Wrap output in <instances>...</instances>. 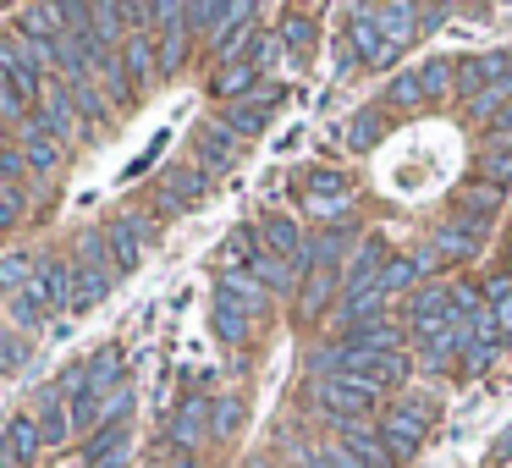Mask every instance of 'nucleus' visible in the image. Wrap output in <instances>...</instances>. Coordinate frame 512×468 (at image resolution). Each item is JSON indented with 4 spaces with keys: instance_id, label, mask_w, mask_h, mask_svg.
<instances>
[{
    "instance_id": "f257e3e1",
    "label": "nucleus",
    "mask_w": 512,
    "mask_h": 468,
    "mask_svg": "<svg viewBox=\"0 0 512 468\" xmlns=\"http://www.w3.org/2000/svg\"><path fill=\"white\" fill-rule=\"evenodd\" d=\"M424 419H430V402H424V397H402L397 408H386L375 419L380 424V441H386V452H391V463H408V457L419 452Z\"/></svg>"
},
{
    "instance_id": "f03ea898",
    "label": "nucleus",
    "mask_w": 512,
    "mask_h": 468,
    "mask_svg": "<svg viewBox=\"0 0 512 468\" xmlns=\"http://www.w3.org/2000/svg\"><path fill=\"white\" fill-rule=\"evenodd\" d=\"M314 402H320V408L331 413V424L375 419V413H380V397H375V391L358 386V380H347V375H325V380H314Z\"/></svg>"
},
{
    "instance_id": "7ed1b4c3",
    "label": "nucleus",
    "mask_w": 512,
    "mask_h": 468,
    "mask_svg": "<svg viewBox=\"0 0 512 468\" xmlns=\"http://www.w3.org/2000/svg\"><path fill=\"white\" fill-rule=\"evenodd\" d=\"M155 221L149 215H116L111 226H105V248H111V270L116 276H133L138 265H144V248L155 243Z\"/></svg>"
},
{
    "instance_id": "20e7f679",
    "label": "nucleus",
    "mask_w": 512,
    "mask_h": 468,
    "mask_svg": "<svg viewBox=\"0 0 512 468\" xmlns=\"http://www.w3.org/2000/svg\"><path fill=\"white\" fill-rule=\"evenodd\" d=\"M457 309H452V287H424L408 298V331L419 336V342H435V336L457 331Z\"/></svg>"
},
{
    "instance_id": "39448f33",
    "label": "nucleus",
    "mask_w": 512,
    "mask_h": 468,
    "mask_svg": "<svg viewBox=\"0 0 512 468\" xmlns=\"http://www.w3.org/2000/svg\"><path fill=\"white\" fill-rule=\"evenodd\" d=\"M347 45H353L358 67H391V61L402 56V50L391 45L386 34H380L375 6H353V12H347Z\"/></svg>"
},
{
    "instance_id": "423d86ee",
    "label": "nucleus",
    "mask_w": 512,
    "mask_h": 468,
    "mask_svg": "<svg viewBox=\"0 0 512 468\" xmlns=\"http://www.w3.org/2000/svg\"><path fill=\"white\" fill-rule=\"evenodd\" d=\"M204 424H210V402L193 391V397L177 402V413L166 419V430H160V446H171V452H199L204 446Z\"/></svg>"
},
{
    "instance_id": "0eeeda50",
    "label": "nucleus",
    "mask_w": 512,
    "mask_h": 468,
    "mask_svg": "<svg viewBox=\"0 0 512 468\" xmlns=\"http://www.w3.org/2000/svg\"><path fill=\"white\" fill-rule=\"evenodd\" d=\"M193 149H199V171H232L237 155H243V138L232 133L226 122H199L193 127Z\"/></svg>"
},
{
    "instance_id": "6e6552de",
    "label": "nucleus",
    "mask_w": 512,
    "mask_h": 468,
    "mask_svg": "<svg viewBox=\"0 0 512 468\" xmlns=\"http://www.w3.org/2000/svg\"><path fill=\"white\" fill-rule=\"evenodd\" d=\"M34 292L45 298V309H50V314H67V309H72V298H78V270H72V259H56V254L39 259V270H34Z\"/></svg>"
},
{
    "instance_id": "1a4fd4ad",
    "label": "nucleus",
    "mask_w": 512,
    "mask_h": 468,
    "mask_svg": "<svg viewBox=\"0 0 512 468\" xmlns=\"http://www.w3.org/2000/svg\"><path fill=\"white\" fill-rule=\"evenodd\" d=\"M39 133H50L61 149L78 138V105H72L67 89H56V83H45V94H39V111H34Z\"/></svg>"
},
{
    "instance_id": "9d476101",
    "label": "nucleus",
    "mask_w": 512,
    "mask_h": 468,
    "mask_svg": "<svg viewBox=\"0 0 512 468\" xmlns=\"http://www.w3.org/2000/svg\"><path fill=\"white\" fill-rule=\"evenodd\" d=\"M347 248H353V226H320V232L303 243V254L292 270H298V276H309V270H336Z\"/></svg>"
},
{
    "instance_id": "9b49d317",
    "label": "nucleus",
    "mask_w": 512,
    "mask_h": 468,
    "mask_svg": "<svg viewBox=\"0 0 512 468\" xmlns=\"http://www.w3.org/2000/svg\"><path fill=\"white\" fill-rule=\"evenodd\" d=\"M215 298L232 303L237 314H248V320H259V314L270 309V292L254 281V270H248V265H243V270H221V281H215Z\"/></svg>"
},
{
    "instance_id": "f8f14e48",
    "label": "nucleus",
    "mask_w": 512,
    "mask_h": 468,
    "mask_svg": "<svg viewBox=\"0 0 512 468\" xmlns=\"http://www.w3.org/2000/svg\"><path fill=\"white\" fill-rule=\"evenodd\" d=\"M336 441H342L364 468H397V463H391V452H386V441H380V424H375V419H347V424H336Z\"/></svg>"
},
{
    "instance_id": "ddd939ff",
    "label": "nucleus",
    "mask_w": 512,
    "mask_h": 468,
    "mask_svg": "<svg viewBox=\"0 0 512 468\" xmlns=\"http://www.w3.org/2000/svg\"><path fill=\"white\" fill-rule=\"evenodd\" d=\"M457 215L452 221H463V226H474V232H490V221H496V210H501V188H485V182H468V188H457Z\"/></svg>"
},
{
    "instance_id": "4468645a",
    "label": "nucleus",
    "mask_w": 512,
    "mask_h": 468,
    "mask_svg": "<svg viewBox=\"0 0 512 468\" xmlns=\"http://www.w3.org/2000/svg\"><path fill=\"white\" fill-rule=\"evenodd\" d=\"M430 248L441 254V265H463V259H474L479 248H485V232H474V226H463V221H441L430 232Z\"/></svg>"
},
{
    "instance_id": "2eb2a0df",
    "label": "nucleus",
    "mask_w": 512,
    "mask_h": 468,
    "mask_svg": "<svg viewBox=\"0 0 512 468\" xmlns=\"http://www.w3.org/2000/svg\"><path fill=\"white\" fill-rule=\"evenodd\" d=\"M336 292H342V270H309V276H303V287H298V320L314 325L336 303Z\"/></svg>"
},
{
    "instance_id": "dca6fc26",
    "label": "nucleus",
    "mask_w": 512,
    "mask_h": 468,
    "mask_svg": "<svg viewBox=\"0 0 512 468\" xmlns=\"http://www.w3.org/2000/svg\"><path fill=\"white\" fill-rule=\"evenodd\" d=\"M402 342H408V331L397 320H364L342 331V347H353V353H402Z\"/></svg>"
},
{
    "instance_id": "f3484780",
    "label": "nucleus",
    "mask_w": 512,
    "mask_h": 468,
    "mask_svg": "<svg viewBox=\"0 0 512 468\" xmlns=\"http://www.w3.org/2000/svg\"><path fill=\"white\" fill-rule=\"evenodd\" d=\"M0 446H6L12 468H34L39 446H45V435H39V419H34V413H17V419H6V430H0Z\"/></svg>"
},
{
    "instance_id": "a211bd4d",
    "label": "nucleus",
    "mask_w": 512,
    "mask_h": 468,
    "mask_svg": "<svg viewBox=\"0 0 512 468\" xmlns=\"http://www.w3.org/2000/svg\"><path fill=\"white\" fill-rule=\"evenodd\" d=\"M17 149H23V160H28V171H39V177H50V171L61 166V144L50 133H39V122L28 116L23 127H17Z\"/></svg>"
},
{
    "instance_id": "6ab92c4d",
    "label": "nucleus",
    "mask_w": 512,
    "mask_h": 468,
    "mask_svg": "<svg viewBox=\"0 0 512 468\" xmlns=\"http://www.w3.org/2000/svg\"><path fill=\"white\" fill-rule=\"evenodd\" d=\"M259 243H265V254H276V259H292L298 265V254H303V226L292 221V215H270V221H259Z\"/></svg>"
},
{
    "instance_id": "aec40b11",
    "label": "nucleus",
    "mask_w": 512,
    "mask_h": 468,
    "mask_svg": "<svg viewBox=\"0 0 512 468\" xmlns=\"http://www.w3.org/2000/svg\"><path fill=\"white\" fill-rule=\"evenodd\" d=\"M61 34H67L61 6H23L17 12V39H28V45H56Z\"/></svg>"
},
{
    "instance_id": "412c9836",
    "label": "nucleus",
    "mask_w": 512,
    "mask_h": 468,
    "mask_svg": "<svg viewBox=\"0 0 512 468\" xmlns=\"http://www.w3.org/2000/svg\"><path fill=\"white\" fill-rule=\"evenodd\" d=\"M122 72H127V83H133V89H138V83H149V78H160V45L144 34V28H138V34L122 45Z\"/></svg>"
},
{
    "instance_id": "4be33fe9",
    "label": "nucleus",
    "mask_w": 512,
    "mask_h": 468,
    "mask_svg": "<svg viewBox=\"0 0 512 468\" xmlns=\"http://www.w3.org/2000/svg\"><path fill=\"white\" fill-rule=\"evenodd\" d=\"M127 23H133L127 6H94V12H89V39L100 50H116V39H122V45L133 39V28H127Z\"/></svg>"
},
{
    "instance_id": "5701e85b",
    "label": "nucleus",
    "mask_w": 512,
    "mask_h": 468,
    "mask_svg": "<svg viewBox=\"0 0 512 468\" xmlns=\"http://www.w3.org/2000/svg\"><path fill=\"white\" fill-rule=\"evenodd\" d=\"M34 419H39V435H45V446H61V441L72 435V402L61 397L56 386H50L45 397H39V413H34Z\"/></svg>"
},
{
    "instance_id": "b1692460",
    "label": "nucleus",
    "mask_w": 512,
    "mask_h": 468,
    "mask_svg": "<svg viewBox=\"0 0 512 468\" xmlns=\"http://www.w3.org/2000/svg\"><path fill=\"white\" fill-rule=\"evenodd\" d=\"M254 89H259V72H254V61H232V67H221V72L210 78V94H215V100H226V105L248 100Z\"/></svg>"
},
{
    "instance_id": "393cba45",
    "label": "nucleus",
    "mask_w": 512,
    "mask_h": 468,
    "mask_svg": "<svg viewBox=\"0 0 512 468\" xmlns=\"http://www.w3.org/2000/svg\"><path fill=\"white\" fill-rule=\"evenodd\" d=\"M248 270H254V281L265 292H298L303 287V276L292 270V259H276V254H265V248L254 254V265H248Z\"/></svg>"
},
{
    "instance_id": "a878e982",
    "label": "nucleus",
    "mask_w": 512,
    "mask_h": 468,
    "mask_svg": "<svg viewBox=\"0 0 512 468\" xmlns=\"http://www.w3.org/2000/svg\"><path fill=\"white\" fill-rule=\"evenodd\" d=\"M6 314H12V331H45V325L56 320V314L45 309V298L34 292V281H28L17 298H6Z\"/></svg>"
},
{
    "instance_id": "bb28decb",
    "label": "nucleus",
    "mask_w": 512,
    "mask_h": 468,
    "mask_svg": "<svg viewBox=\"0 0 512 468\" xmlns=\"http://www.w3.org/2000/svg\"><path fill=\"white\" fill-rule=\"evenodd\" d=\"M83 380H89L94 397H111V391H122L116 380H122V347H100V353L83 364Z\"/></svg>"
},
{
    "instance_id": "cd10ccee",
    "label": "nucleus",
    "mask_w": 512,
    "mask_h": 468,
    "mask_svg": "<svg viewBox=\"0 0 512 468\" xmlns=\"http://www.w3.org/2000/svg\"><path fill=\"white\" fill-rule=\"evenodd\" d=\"M72 270H78V265H72ZM116 281H122V276H116L111 265H94V270H78V298H72V309H94V303H100L105 292L116 287Z\"/></svg>"
},
{
    "instance_id": "c85d7f7f",
    "label": "nucleus",
    "mask_w": 512,
    "mask_h": 468,
    "mask_svg": "<svg viewBox=\"0 0 512 468\" xmlns=\"http://www.w3.org/2000/svg\"><path fill=\"white\" fill-rule=\"evenodd\" d=\"M276 39L287 45V56L303 61L314 50V17L309 12H287V17H281V28H276Z\"/></svg>"
},
{
    "instance_id": "c756f323",
    "label": "nucleus",
    "mask_w": 512,
    "mask_h": 468,
    "mask_svg": "<svg viewBox=\"0 0 512 468\" xmlns=\"http://www.w3.org/2000/svg\"><path fill=\"white\" fill-rule=\"evenodd\" d=\"M188 45H193L188 23H171V28H160V78H171V72H182V61H188Z\"/></svg>"
},
{
    "instance_id": "7c9ffc66",
    "label": "nucleus",
    "mask_w": 512,
    "mask_h": 468,
    "mask_svg": "<svg viewBox=\"0 0 512 468\" xmlns=\"http://www.w3.org/2000/svg\"><path fill=\"white\" fill-rule=\"evenodd\" d=\"M160 188H166L171 199L193 204V199H204V188H210V177H204L199 166H171V171H166V182H160Z\"/></svg>"
},
{
    "instance_id": "2f4dec72",
    "label": "nucleus",
    "mask_w": 512,
    "mask_h": 468,
    "mask_svg": "<svg viewBox=\"0 0 512 468\" xmlns=\"http://www.w3.org/2000/svg\"><path fill=\"white\" fill-rule=\"evenodd\" d=\"M303 204H309V215L320 226H347L353 221V193H342V199H331V193H309Z\"/></svg>"
},
{
    "instance_id": "473e14b6",
    "label": "nucleus",
    "mask_w": 512,
    "mask_h": 468,
    "mask_svg": "<svg viewBox=\"0 0 512 468\" xmlns=\"http://www.w3.org/2000/svg\"><path fill=\"white\" fill-rule=\"evenodd\" d=\"M34 270H39V259H28V254H6L0 259V298H17V292L34 281Z\"/></svg>"
},
{
    "instance_id": "72a5a7b5",
    "label": "nucleus",
    "mask_w": 512,
    "mask_h": 468,
    "mask_svg": "<svg viewBox=\"0 0 512 468\" xmlns=\"http://www.w3.org/2000/svg\"><path fill=\"white\" fill-rule=\"evenodd\" d=\"M386 105H391V111H413V105H424V78H419V67H413V72H397V78L386 83Z\"/></svg>"
},
{
    "instance_id": "f704fd0d",
    "label": "nucleus",
    "mask_w": 512,
    "mask_h": 468,
    "mask_svg": "<svg viewBox=\"0 0 512 468\" xmlns=\"http://www.w3.org/2000/svg\"><path fill=\"white\" fill-rule=\"evenodd\" d=\"M210 325H215V336H221L226 347H237V342H248V325H254V320H248V314H237L232 303H221V298H215Z\"/></svg>"
},
{
    "instance_id": "c9c22d12",
    "label": "nucleus",
    "mask_w": 512,
    "mask_h": 468,
    "mask_svg": "<svg viewBox=\"0 0 512 468\" xmlns=\"http://www.w3.org/2000/svg\"><path fill=\"white\" fill-rule=\"evenodd\" d=\"M243 397H215L210 402V435H215V441H232V435H237V424H243Z\"/></svg>"
},
{
    "instance_id": "e433bc0d",
    "label": "nucleus",
    "mask_w": 512,
    "mask_h": 468,
    "mask_svg": "<svg viewBox=\"0 0 512 468\" xmlns=\"http://www.w3.org/2000/svg\"><path fill=\"white\" fill-rule=\"evenodd\" d=\"M479 182L507 193V182H512V149H479Z\"/></svg>"
},
{
    "instance_id": "4c0bfd02",
    "label": "nucleus",
    "mask_w": 512,
    "mask_h": 468,
    "mask_svg": "<svg viewBox=\"0 0 512 468\" xmlns=\"http://www.w3.org/2000/svg\"><path fill=\"white\" fill-rule=\"evenodd\" d=\"M28 358H34L28 336H23V331H12V325H0V375H12V369H23Z\"/></svg>"
},
{
    "instance_id": "58836bf2",
    "label": "nucleus",
    "mask_w": 512,
    "mask_h": 468,
    "mask_svg": "<svg viewBox=\"0 0 512 468\" xmlns=\"http://www.w3.org/2000/svg\"><path fill=\"white\" fill-rule=\"evenodd\" d=\"M111 452H127V424H100V430L89 435V446H83L89 463H100V457H111Z\"/></svg>"
},
{
    "instance_id": "ea45409f",
    "label": "nucleus",
    "mask_w": 512,
    "mask_h": 468,
    "mask_svg": "<svg viewBox=\"0 0 512 468\" xmlns=\"http://www.w3.org/2000/svg\"><path fill=\"white\" fill-rule=\"evenodd\" d=\"M265 116H270V111H259L254 100H237V105H226V116H221V122L232 127L237 138H254L259 127H265Z\"/></svg>"
},
{
    "instance_id": "a19ab883",
    "label": "nucleus",
    "mask_w": 512,
    "mask_h": 468,
    "mask_svg": "<svg viewBox=\"0 0 512 468\" xmlns=\"http://www.w3.org/2000/svg\"><path fill=\"white\" fill-rule=\"evenodd\" d=\"M452 89L463 94V105L474 100V94H485V89H490V78H485V61H479V56H463V61H457V83H452Z\"/></svg>"
},
{
    "instance_id": "79ce46f5",
    "label": "nucleus",
    "mask_w": 512,
    "mask_h": 468,
    "mask_svg": "<svg viewBox=\"0 0 512 468\" xmlns=\"http://www.w3.org/2000/svg\"><path fill=\"white\" fill-rule=\"evenodd\" d=\"M413 281H419V265H413V259H386V265H380V292H386V298H391V292H408L413 287Z\"/></svg>"
},
{
    "instance_id": "37998d69",
    "label": "nucleus",
    "mask_w": 512,
    "mask_h": 468,
    "mask_svg": "<svg viewBox=\"0 0 512 468\" xmlns=\"http://www.w3.org/2000/svg\"><path fill=\"white\" fill-rule=\"evenodd\" d=\"M419 78H424V100H435V94H446L457 83V61H424Z\"/></svg>"
},
{
    "instance_id": "c03bdc74",
    "label": "nucleus",
    "mask_w": 512,
    "mask_h": 468,
    "mask_svg": "<svg viewBox=\"0 0 512 468\" xmlns=\"http://www.w3.org/2000/svg\"><path fill=\"white\" fill-rule=\"evenodd\" d=\"M28 177V160L17 144H0V193H17V182Z\"/></svg>"
},
{
    "instance_id": "a18cd8bd",
    "label": "nucleus",
    "mask_w": 512,
    "mask_h": 468,
    "mask_svg": "<svg viewBox=\"0 0 512 468\" xmlns=\"http://www.w3.org/2000/svg\"><path fill=\"white\" fill-rule=\"evenodd\" d=\"M380 127H386V122H380V111H358L353 122H347V149H369L380 138Z\"/></svg>"
},
{
    "instance_id": "49530a36",
    "label": "nucleus",
    "mask_w": 512,
    "mask_h": 468,
    "mask_svg": "<svg viewBox=\"0 0 512 468\" xmlns=\"http://www.w3.org/2000/svg\"><path fill=\"white\" fill-rule=\"evenodd\" d=\"M67 94H72V105H78V116H94V122L105 116V94L94 89V83H72Z\"/></svg>"
},
{
    "instance_id": "de8ad7c7",
    "label": "nucleus",
    "mask_w": 512,
    "mask_h": 468,
    "mask_svg": "<svg viewBox=\"0 0 512 468\" xmlns=\"http://www.w3.org/2000/svg\"><path fill=\"white\" fill-rule=\"evenodd\" d=\"M479 298H485V309H512V276H490L485 287H479Z\"/></svg>"
},
{
    "instance_id": "09e8293b",
    "label": "nucleus",
    "mask_w": 512,
    "mask_h": 468,
    "mask_svg": "<svg viewBox=\"0 0 512 468\" xmlns=\"http://www.w3.org/2000/svg\"><path fill=\"white\" fill-rule=\"evenodd\" d=\"M309 468H364V463H358V457L347 452L342 441H336V446H320V452L309 457Z\"/></svg>"
},
{
    "instance_id": "8fccbe9b",
    "label": "nucleus",
    "mask_w": 512,
    "mask_h": 468,
    "mask_svg": "<svg viewBox=\"0 0 512 468\" xmlns=\"http://www.w3.org/2000/svg\"><path fill=\"white\" fill-rule=\"evenodd\" d=\"M276 56H281V39H276V34H259V39H254V50H248V61H254L259 78L270 72V61H276Z\"/></svg>"
},
{
    "instance_id": "3c124183",
    "label": "nucleus",
    "mask_w": 512,
    "mask_h": 468,
    "mask_svg": "<svg viewBox=\"0 0 512 468\" xmlns=\"http://www.w3.org/2000/svg\"><path fill=\"white\" fill-rule=\"evenodd\" d=\"M309 193H331V199H342V193H353V188H347L342 171H309Z\"/></svg>"
},
{
    "instance_id": "603ef678",
    "label": "nucleus",
    "mask_w": 512,
    "mask_h": 468,
    "mask_svg": "<svg viewBox=\"0 0 512 468\" xmlns=\"http://www.w3.org/2000/svg\"><path fill=\"white\" fill-rule=\"evenodd\" d=\"M17 221H23V199L17 193H0V232H12Z\"/></svg>"
},
{
    "instance_id": "864d4df0",
    "label": "nucleus",
    "mask_w": 512,
    "mask_h": 468,
    "mask_svg": "<svg viewBox=\"0 0 512 468\" xmlns=\"http://www.w3.org/2000/svg\"><path fill=\"white\" fill-rule=\"evenodd\" d=\"M149 468H199V457H188V452H171V446H160L155 452V463Z\"/></svg>"
},
{
    "instance_id": "5fc2aeb1",
    "label": "nucleus",
    "mask_w": 512,
    "mask_h": 468,
    "mask_svg": "<svg viewBox=\"0 0 512 468\" xmlns=\"http://www.w3.org/2000/svg\"><path fill=\"white\" fill-rule=\"evenodd\" d=\"M358 67V56H353V45H347V34L336 39V78H347V72Z\"/></svg>"
},
{
    "instance_id": "6e6d98bb",
    "label": "nucleus",
    "mask_w": 512,
    "mask_h": 468,
    "mask_svg": "<svg viewBox=\"0 0 512 468\" xmlns=\"http://www.w3.org/2000/svg\"><path fill=\"white\" fill-rule=\"evenodd\" d=\"M446 17H452L446 6H419V28H424V34H435V28L446 23Z\"/></svg>"
},
{
    "instance_id": "4d7b16f0",
    "label": "nucleus",
    "mask_w": 512,
    "mask_h": 468,
    "mask_svg": "<svg viewBox=\"0 0 512 468\" xmlns=\"http://www.w3.org/2000/svg\"><path fill=\"white\" fill-rule=\"evenodd\" d=\"M413 265H419V276H435V270H441V254H435V248L424 243L419 254H413Z\"/></svg>"
},
{
    "instance_id": "13d9d810",
    "label": "nucleus",
    "mask_w": 512,
    "mask_h": 468,
    "mask_svg": "<svg viewBox=\"0 0 512 468\" xmlns=\"http://www.w3.org/2000/svg\"><path fill=\"white\" fill-rule=\"evenodd\" d=\"M149 204H155L160 215H177V210H188V204H182V199H171L166 188H160V193H155V199H149Z\"/></svg>"
},
{
    "instance_id": "bf43d9fd",
    "label": "nucleus",
    "mask_w": 512,
    "mask_h": 468,
    "mask_svg": "<svg viewBox=\"0 0 512 468\" xmlns=\"http://www.w3.org/2000/svg\"><path fill=\"white\" fill-rule=\"evenodd\" d=\"M89 468H127V452H111V457H100V463H89Z\"/></svg>"
},
{
    "instance_id": "052dcab7",
    "label": "nucleus",
    "mask_w": 512,
    "mask_h": 468,
    "mask_svg": "<svg viewBox=\"0 0 512 468\" xmlns=\"http://www.w3.org/2000/svg\"><path fill=\"white\" fill-rule=\"evenodd\" d=\"M507 83H512V72H507Z\"/></svg>"
}]
</instances>
